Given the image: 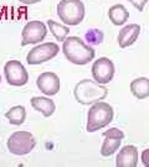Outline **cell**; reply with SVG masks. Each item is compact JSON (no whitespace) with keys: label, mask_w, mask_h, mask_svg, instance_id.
I'll return each instance as SVG.
<instances>
[{"label":"cell","mask_w":149,"mask_h":167,"mask_svg":"<svg viewBox=\"0 0 149 167\" xmlns=\"http://www.w3.org/2000/svg\"><path fill=\"white\" fill-rule=\"evenodd\" d=\"M63 55L73 64H87L95 58V50L77 36H70L63 41Z\"/></svg>","instance_id":"obj_1"},{"label":"cell","mask_w":149,"mask_h":167,"mask_svg":"<svg viewBox=\"0 0 149 167\" xmlns=\"http://www.w3.org/2000/svg\"><path fill=\"white\" fill-rule=\"evenodd\" d=\"M73 94L78 103L89 105L103 100L108 94V89L96 81L83 79L76 84L73 89Z\"/></svg>","instance_id":"obj_2"},{"label":"cell","mask_w":149,"mask_h":167,"mask_svg":"<svg viewBox=\"0 0 149 167\" xmlns=\"http://www.w3.org/2000/svg\"><path fill=\"white\" fill-rule=\"evenodd\" d=\"M113 120V108L104 102H97L89 108L87 115V131L95 132L107 126Z\"/></svg>","instance_id":"obj_3"},{"label":"cell","mask_w":149,"mask_h":167,"mask_svg":"<svg viewBox=\"0 0 149 167\" xmlns=\"http://www.w3.org/2000/svg\"><path fill=\"white\" fill-rule=\"evenodd\" d=\"M57 15L63 24L74 26L85 18V5L81 0H61L57 4Z\"/></svg>","instance_id":"obj_4"},{"label":"cell","mask_w":149,"mask_h":167,"mask_svg":"<svg viewBox=\"0 0 149 167\" xmlns=\"http://www.w3.org/2000/svg\"><path fill=\"white\" fill-rule=\"evenodd\" d=\"M36 145L35 137L29 131H15L7 139V150L16 156L28 155L34 150Z\"/></svg>","instance_id":"obj_5"},{"label":"cell","mask_w":149,"mask_h":167,"mask_svg":"<svg viewBox=\"0 0 149 167\" xmlns=\"http://www.w3.org/2000/svg\"><path fill=\"white\" fill-rule=\"evenodd\" d=\"M60 47L55 42H45L34 47L26 56V61L29 64H40L46 61L52 60L57 56Z\"/></svg>","instance_id":"obj_6"},{"label":"cell","mask_w":149,"mask_h":167,"mask_svg":"<svg viewBox=\"0 0 149 167\" xmlns=\"http://www.w3.org/2000/svg\"><path fill=\"white\" fill-rule=\"evenodd\" d=\"M47 35V29L41 21H30L24 26L21 32V46L30 44H39Z\"/></svg>","instance_id":"obj_7"},{"label":"cell","mask_w":149,"mask_h":167,"mask_svg":"<svg viewBox=\"0 0 149 167\" xmlns=\"http://www.w3.org/2000/svg\"><path fill=\"white\" fill-rule=\"evenodd\" d=\"M4 73H5V78L10 86L21 87L24 84H26L29 81L28 71L25 69L22 63H20L19 61H15V60L5 63Z\"/></svg>","instance_id":"obj_8"},{"label":"cell","mask_w":149,"mask_h":167,"mask_svg":"<svg viewBox=\"0 0 149 167\" xmlns=\"http://www.w3.org/2000/svg\"><path fill=\"white\" fill-rule=\"evenodd\" d=\"M92 76L93 79L101 84H107L113 79L114 76V64L107 57H99L95 61L92 66Z\"/></svg>","instance_id":"obj_9"},{"label":"cell","mask_w":149,"mask_h":167,"mask_svg":"<svg viewBox=\"0 0 149 167\" xmlns=\"http://www.w3.org/2000/svg\"><path fill=\"white\" fill-rule=\"evenodd\" d=\"M103 144L101 147V155L102 156H111L113 155L121 146L122 140L124 139V132L117 128H111L103 132Z\"/></svg>","instance_id":"obj_10"},{"label":"cell","mask_w":149,"mask_h":167,"mask_svg":"<svg viewBox=\"0 0 149 167\" xmlns=\"http://www.w3.org/2000/svg\"><path fill=\"white\" fill-rule=\"evenodd\" d=\"M37 88L46 95H55L59 93L61 83L60 78L54 72H44L36 79Z\"/></svg>","instance_id":"obj_11"},{"label":"cell","mask_w":149,"mask_h":167,"mask_svg":"<svg viewBox=\"0 0 149 167\" xmlns=\"http://www.w3.org/2000/svg\"><path fill=\"white\" fill-rule=\"evenodd\" d=\"M138 165V150L133 145H127L119 150L115 157L117 167H136Z\"/></svg>","instance_id":"obj_12"},{"label":"cell","mask_w":149,"mask_h":167,"mask_svg":"<svg viewBox=\"0 0 149 167\" xmlns=\"http://www.w3.org/2000/svg\"><path fill=\"white\" fill-rule=\"evenodd\" d=\"M140 33V26L138 24H129L124 26L118 35V44L122 48H126L130 45H133Z\"/></svg>","instance_id":"obj_13"},{"label":"cell","mask_w":149,"mask_h":167,"mask_svg":"<svg viewBox=\"0 0 149 167\" xmlns=\"http://www.w3.org/2000/svg\"><path fill=\"white\" fill-rule=\"evenodd\" d=\"M31 105L36 112L41 113L46 118L51 116L56 109L54 100H51L50 98H46V97H34L31 99Z\"/></svg>","instance_id":"obj_14"},{"label":"cell","mask_w":149,"mask_h":167,"mask_svg":"<svg viewBox=\"0 0 149 167\" xmlns=\"http://www.w3.org/2000/svg\"><path fill=\"white\" fill-rule=\"evenodd\" d=\"M130 92L139 100L149 97V79L145 77H139L130 83Z\"/></svg>","instance_id":"obj_15"},{"label":"cell","mask_w":149,"mask_h":167,"mask_svg":"<svg viewBox=\"0 0 149 167\" xmlns=\"http://www.w3.org/2000/svg\"><path fill=\"white\" fill-rule=\"evenodd\" d=\"M108 18L114 24L119 26V25L126 24V21L129 18V13L128 10L124 7V5L122 4H115L112 7H110V11H108Z\"/></svg>","instance_id":"obj_16"},{"label":"cell","mask_w":149,"mask_h":167,"mask_svg":"<svg viewBox=\"0 0 149 167\" xmlns=\"http://www.w3.org/2000/svg\"><path fill=\"white\" fill-rule=\"evenodd\" d=\"M5 118L9 120V123L13 124V125H21L25 121V118H26L25 108L21 106V105L13 106L10 110H7L5 113Z\"/></svg>","instance_id":"obj_17"},{"label":"cell","mask_w":149,"mask_h":167,"mask_svg":"<svg viewBox=\"0 0 149 167\" xmlns=\"http://www.w3.org/2000/svg\"><path fill=\"white\" fill-rule=\"evenodd\" d=\"M47 26L51 31V33L55 36V38L57 41H65L67 38L69 33H70V29L67 26H65L62 24H59L54 20H48L47 21Z\"/></svg>","instance_id":"obj_18"},{"label":"cell","mask_w":149,"mask_h":167,"mask_svg":"<svg viewBox=\"0 0 149 167\" xmlns=\"http://www.w3.org/2000/svg\"><path fill=\"white\" fill-rule=\"evenodd\" d=\"M86 40L91 45H99L103 41V33L99 30H89L86 33Z\"/></svg>","instance_id":"obj_19"},{"label":"cell","mask_w":149,"mask_h":167,"mask_svg":"<svg viewBox=\"0 0 149 167\" xmlns=\"http://www.w3.org/2000/svg\"><path fill=\"white\" fill-rule=\"evenodd\" d=\"M128 1L133 5L137 10H139V11H143V9H144V6H145V4L149 1V0H128Z\"/></svg>","instance_id":"obj_20"},{"label":"cell","mask_w":149,"mask_h":167,"mask_svg":"<svg viewBox=\"0 0 149 167\" xmlns=\"http://www.w3.org/2000/svg\"><path fill=\"white\" fill-rule=\"evenodd\" d=\"M142 162L144 166L149 167V147L143 150V152H142Z\"/></svg>","instance_id":"obj_21"},{"label":"cell","mask_w":149,"mask_h":167,"mask_svg":"<svg viewBox=\"0 0 149 167\" xmlns=\"http://www.w3.org/2000/svg\"><path fill=\"white\" fill-rule=\"evenodd\" d=\"M19 1H20L21 4H24V5H31V4H36V3H39L40 0H19Z\"/></svg>","instance_id":"obj_22"},{"label":"cell","mask_w":149,"mask_h":167,"mask_svg":"<svg viewBox=\"0 0 149 167\" xmlns=\"http://www.w3.org/2000/svg\"><path fill=\"white\" fill-rule=\"evenodd\" d=\"M0 83H1V76H0Z\"/></svg>","instance_id":"obj_23"},{"label":"cell","mask_w":149,"mask_h":167,"mask_svg":"<svg viewBox=\"0 0 149 167\" xmlns=\"http://www.w3.org/2000/svg\"><path fill=\"white\" fill-rule=\"evenodd\" d=\"M0 19H1V13H0Z\"/></svg>","instance_id":"obj_24"}]
</instances>
